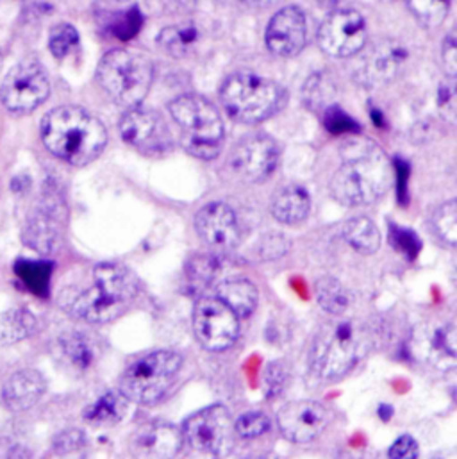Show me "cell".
Listing matches in <instances>:
<instances>
[{
  "mask_svg": "<svg viewBox=\"0 0 457 459\" xmlns=\"http://www.w3.org/2000/svg\"><path fill=\"white\" fill-rule=\"evenodd\" d=\"M39 134L47 151L72 167L93 163L108 145L104 124L79 106H59L48 111L41 120Z\"/></svg>",
  "mask_w": 457,
  "mask_h": 459,
  "instance_id": "1",
  "label": "cell"
},
{
  "mask_svg": "<svg viewBox=\"0 0 457 459\" xmlns=\"http://www.w3.org/2000/svg\"><path fill=\"white\" fill-rule=\"evenodd\" d=\"M349 2H350V0H318L320 7H322V9H325L327 13H334V11L349 9Z\"/></svg>",
  "mask_w": 457,
  "mask_h": 459,
  "instance_id": "46",
  "label": "cell"
},
{
  "mask_svg": "<svg viewBox=\"0 0 457 459\" xmlns=\"http://www.w3.org/2000/svg\"><path fill=\"white\" fill-rule=\"evenodd\" d=\"M142 23H143V18L138 11V7H133V9H127L124 11L122 14H118L113 22H111V32L127 41L129 38H133L134 34H138V30L142 29Z\"/></svg>",
  "mask_w": 457,
  "mask_h": 459,
  "instance_id": "37",
  "label": "cell"
},
{
  "mask_svg": "<svg viewBox=\"0 0 457 459\" xmlns=\"http://www.w3.org/2000/svg\"><path fill=\"white\" fill-rule=\"evenodd\" d=\"M318 45L331 57H352L359 54L368 39L363 14L354 9L329 13L318 29Z\"/></svg>",
  "mask_w": 457,
  "mask_h": 459,
  "instance_id": "11",
  "label": "cell"
},
{
  "mask_svg": "<svg viewBox=\"0 0 457 459\" xmlns=\"http://www.w3.org/2000/svg\"><path fill=\"white\" fill-rule=\"evenodd\" d=\"M36 329V316L27 309H9L0 313V347H9L27 340Z\"/></svg>",
  "mask_w": 457,
  "mask_h": 459,
  "instance_id": "27",
  "label": "cell"
},
{
  "mask_svg": "<svg viewBox=\"0 0 457 459\" xmlns=\"http://www.w3.org/2000/svg\"><path fill=\"white\" fill-rule=\"evenodd\" d=\"M102 90L120 106L136 108L151 91L154 79L152 61L133 50L115 48L104 54L97 66Z\"/></svg>",
  "mask_w": 457,
  "mask_h": 459,
  "instance_id": "7",
  "label": "cell"
},
{
  "mask_svg": "<svg viewBox=\"0 0 457 459\" xmlns=\"http://www.w3.org/2000/svg\"><path fill=\"white\" fill-rule=\"evenodd\" d=\"M113 2H125V0H113Z\"/></svg>",
  "mask_w": 457,
  "mask_h": 459,
  "instance_id": "50",
  "label": "cell"
},
{
  "mask_svg": "<svg viewBox=\"0 0 457 459\" xmlns=\"http://www.w3.org/2000/svg\"><path fill=\"white\" fill-rule=\"evenodd\" d=\"M217 268H219V264L213 255H197L188 264V275L194 282L204 286L215 279Z\"/></svg>",
  "mask_w": 457,
  "mask_h": 459,
  "instance_id": "38",
  "label": "cell"
},
{
  "mask_svg": "<svg viewBox=\"0 0 457 459\" xmlns=\"http://www.w3.org/2000/svg\"><path fill=\"white\" fill-rule=\"evenodd\" d=\"M16 275L23 281V284L38 295H45L48 290L50 266L39 261H20L16 264Z\"/></svg>",
  "mask_w": 457,
  "mask_h": 459,
  "instance_id": "33",
  "label": "cell"
},
{
  "mask_svg": "<svg viewBox=\"0 0 457 459\" xmlns=\"http://www.w3.org/2000/svg\"><path fill=\"white\" fill-rule=\"evenodd\" d=\"M264 41L277 57H293L300 54L307 41V18L297 5L279 9L268 22Z\"/></svg>",
  "mask_w": 457,
  "mask_h": 459,
  "instance_id": "15",
  "label": "cell"
},
{
  "mask_svg": "<svg viewBox=\"0 0 457 459\" xmlns=\"http://www.w3.org/2000/svg\"><path fill=\"white\" fill-rule=\"evenodd\" d=\"M120 134L125 143L143 154H163L172 147V136L165 120L145 108H129L120 120Z\"/></svg>",
  "mask_w": 457,
  "mask_h": 459,
  "instance_id": "14",
  "label": "cell"
},
{
  "mask_svg": "<svg viewBox=\"0 0 457 459\" xmlns=\"http://www.w3.org/2000/svg\"><path fill=\"white\" fill-rule=\"evenodd\" d=\"M220 100L230 118L259 124L286 106L288 91L272 79L241 72L226 79L220 88Z\"/></svg>",
  "mask_w": 457,
  "mask_h": 459,
  "instance_id": "6",
  "label": "cell"
},
{
  "mask_svg": "<svg viewBox=\"0 0 457 459\" xmlns=\"http://www.w3.org/2000/svg\"><path fill=\"white\" fill-rule=\"evenodd\" d=\"M268 429H270L268 417L263 413H257V411L245 413L234 422V431L241 438H257V437L264 435Z\"/></svg>",
  "mask_w": 457,
  "mask_h": 459,
  "instance_id": "36",
  "label": "cell"
},
{
  "mask_svg": "<svg viewBox=\"0 0 457 459\" xmlns=\"http://www.w3.org/2000/svg\"><path fill=\"white\" fill-rule=\"evenodd\" d=\"M168 111L181 129L183 147L192 156L210 161L220 154L226 127L213 102L203 95L188 93L174 99Z\"/></svg>",
  "mask_w": 457,
  "mask_h": 459,
  "instance_id": "4",
  "label": "cell"
},
{
  "mask_svg": "<svg viewBox=\"0 0 457 459\" xmlns=\"http://www.w3.org/2000/svg\"><path fill=\"white\" fill-rule=\"evenodd\" d=\"M2 65H4V56H2V50H0V70H2Z\"/></svg>",
  "mask_w": 457,
  "mask_h": 459,
  "instance_id": "49",
  "label": "cell"
},
{
  "mask_svg": "<svg viewBox=\"0 0 457 459\" xmlns=\"http://www.w3.org/2000/svg\"><path fill=\"white\" fill-rule=\"evenodd\" d=\"M234 433L228 410L217 404L192 415L185 424L183 438L203 455L224 456L234 444Z\"/></svg>",
  "mask_w": 457,
  "mask_h": 459,
  "instance_id": "10",
  "label": "cell"
},
{
  "mask_svg": "<svg viewBox=\"0 0 457 459\" xmlns=\"http://www.w3.org/2000/svg\"><path fill=\"white\" fill-rule=\"evenodd\" d=\"M215 297L222 300L237 318L250 316L255 311L259 299L257 288L250 281L241 277L222 281L217 286Z\"/></svg>",
  "mask_w": 457,
  "mask_h": 459,
  "instance_id": "24",
  "label": "cell"
},
{
  "mask_svg": "<svg viewBox=\"0 0 457 459\" xmlns=\"http://www.w3.org/2000/svg\"><path fill=\"white\" fill-rule=\"evenodd\" d=\"M263 385H264L266 397L273 399V397L280 395V392L288 385V368L284 367L282 361H275V363H270L266 367Z\"/></svg>",
  "mask_w": 457,
  "mask_h": 459,
  "instance_id": "39",
  "label": "cell"
},
{
  "mask_svg": "<svg viewBox=\"0 0 457 459\" xmlns=\"http://www.w3.org/2000/svg\"><path fill=\"white\" fill-rule=\"evenodd\" d=\"M243 4H248V5H255V7H268V5H275L279 2H284V0H239Z\"/></svg>",
  "mask_w": 457,
  "mask_h": 459,
  "instance_id": "47",
  "label": "cell"
},
{
  "mask_svg": "<svg viewBox=\"0 0 457 459\" xmlns=\"http://www.w3.org/2000/svg\"><path fill=\"white\" fill-rule=\"evenodd\" d=\"M197 39H199V30L194 23H179V25L165 27L158 36L160 47L168 56H174V57L186 56L192 50V47L197 43Z\"/></svg>",
  "mask_w": 457,
  "mask_h": 459,
  "instance_id": "29",
  "label": "cell"
},
{
  "mask_svg": "<svg viewBox=\"0 0 457 459\" xmlns=\"http://www.w3.org/2000/svg\"><path fill=\"white\" fill-rule=\"evenodd\" d=\"M195 228L206 245L215 252L232 250L241 238L236 213L224 203H211L204 206L195 217Z\"/></svg>",
  "mask_w": 457,
  "mask_h": 459,
  "instance_id": "18",
  "label": "cell"
},
{
  "mask_svg": "<svg viewBox=\"0 0 457 459\" xmlns=\"http://www.w3.org/2000/svg\"><path fill=\"white\" fill-rule=\"evenodd\" d=\"M311 210L309 194L297 185H289L282 188L272 203V215L277 222L286 226H295L306 221Z\"/></svg>",
  "mask_w": 457,
  "mask_h": 459,
  "instance_id": "23",
  "label": "cell"
},
{
  "mask_svg": "<svg viewBox=\"0 0 457 459\" xmlns=\"http://www.w3.org/2000/svg\"><path fill=\"white\" fill-rule=\"evenodd\" d=\"M442 63L449 79H456L457 75V45L456 34H449L442 45Z\"/></svg>",
  "mask_w": 457,
  "mask_h": 459,
  "instance_id": "43",
  "label": "cell"
},
{
  "mask_svg": "<svg viewBox=\"0 0 457 459\" xmlns=\"http://www.w3.org/2000/svg\"><path fill=\"white\" fill-rule=\"evenodd\" d=\"M138 293V281L118 263H100L93 268L91 284L72 297L68 311L86 322L104 324L120 316Z\"/></svg>",
  "mask_w": 457,
  "mask_h": 459,
  "instance_id": "2",
  "label": "cell"
},
{
  "mask_svg": "<svg viewBox=\"0 0 457 459\" xmlns=\"http://www.w3.org/2000/svg\"><path fill=\"white\" fill-rule=\"evenodd\" d=\"M45 379L38 370L23 368L14 372L2 388V401L13 411L30 410L45 394Z\"/></svg>",
  "mask_w": 457,
  "mask_h": 459,
  "instance_id": "22",
  "label": "cell"
},
{
  "mask_svg": "<svg viewBox=\"0 0 457 459\" xmlns=\"http://www.w3.org/2000/svg\"><path fill=\"white\" fill-rule=\"evenodd\" d=\"M82 446H84V437H82L81 431H65V433H61V435L56 438V442H54L56 453H59V455L75 453V451H79Z\"/></svg>",
  "mask_w": 457,
  "mask_h": 459,
  "instance_id": "45",
  "label": "cell"
},
{
  "mask_svg": "<svg viewBox=\"0 0 457 459\" xmlns=\"http://www.w3.org/2000/svg\"><path fill=\"white\" fill-rule=\"evenodd\" d=\"M366 347V338L352 320H332L316 334L309 368L318 381H336L347 376L359 361Z\"/></svg>",
  "mask_w": 457,
  "mask_h": 459,
  "instance_id": "5",
  "label": "cell"
},
{
  "mask_svg": "<svg viewBox=\"0 0 457 459\" xmlns=\"http://www.w3.org/2000/svg\"><path fill=\"white\" fill-rule=\"evenodd\" d=\"M61 351L68 363L79 370H86L95 361V347L82 333H66L59 340Z\"/></svg>",
  "mask_w": 457,
  "mask_h": 459,
  "instance_id": "30",
  "label": "cell"
},
{
  "mask_svg": "<svg viewBox=\"0 0 457 459\" xmlns=\"http://www.w3.org/2000/svg\"><path fill=\"white\" fill-rule=\"evenodd\" d=\"M302 93H304V102L309 109H313V111L323 109L325 111L329 106H332L331 102L336 95V86L329 75L315 74L304 84Z\"/></svg>",
  "mask_w": 457,
  "mask_h": 459,
  "instance_id": "31",
  "label": "cell"
},
{
  "mask_svg": "<svg viewBox=\"0 0 457 459\" xmlns=\"http://www.w3.org/2000/svg\"><path fill=\"white\" fill-rule=\"evenodd\" d=\"M325 127L334 134H345V133H356L359 131L358 124L340 108L329 106L325 111Z\"/></svg>",
  "mask_w": 457,
  "mask_h": 459,
  "instance_id": "40",
  "label": "cell"
},
{
  "mask_svg": "<svg viewBox=\"0 0 457 459\" xmlns=\"http://www.w3.org/2000/svg\"><path fill=\"white\" fill-rule=\"evenodd\" d=\"M433 459H457V456L454 451H447V453H440V455H436Z\"/></svg>",
  "mask_w": 457,
  "mask_h": 459,
  "instance_id": "48",
  "label": "cell"
},
{
  "mask_svg": "<svg viewBox=\"0 0 457 459\" xmlns=\"http://www.w3.org/2000/svg\"><path fill=\"white\" fill-rule=\"evenodd\" d=\"M79 45V32L72 23H57L50 29L48 48L54 57L63 59L70 56Z\"/></svg>",
  "mask_w": 457,
  "mask_h": 459,
  "instance_id": "34",
  "label": "cell"
},
{
  "mask_svg": "<svg viewBox=\"0 0 457 459\" xmlns=\"http://www.w3.org/2000/svg\"><path fill=\"white\" fill-rule=\"evenodd\" d=\"M392 167L377 147L347 156L331 179V194L343 206L358 208L379 201L390 188Z\"/></svg>",
  "mask_w": 457,
  "mask_h": 459,
  "instance_id": "3",
  "label": "cell"
},
{
  "mask_svg": "<svg viewBox=\"0 0 457 459\" xmlns=\"http://www.w3.org/2000/svg\"><path fill=\"white\" fill-rule=\"evenodd\" d=\"M277 424L286 440L307 444L329 426V411L316 401H293L279 411Z\"/></svg>",
  "mask_w": 457,
  "mask_h": 459,
  "instance_id": "16",
  "label": "cell"
},
{
  "mask_svg": "<svg viewBox=\"0 0 457 459\" xmlns=\"http://www.w3.org/2000/svg\"><path fill=\"white\" fill-rule=\"evenodd\" d=\"M404 61L406 50L399 43H381L365 56L358 70V79L366 86L386 84L399 74Z\"/></svg>",
  "mask_w": 457,
  "mask_h": 459,
  "instance_id": "20",
  "label": "cell"
},
{
  "mask_svg": "<svg viewBox=\"0 0 457 459\" xmlns=\"http://www.w3.org/2000/svg\"><path fill=\"white\" fill-rule=\"evenodd\" d=\"M61 226L63 204L54 194H47L27 217L22 230L23 243L39 254H50L59 247Z\"/></svg>",
  "mask_w": 457,
  "mask_h": 459,
  "instance_id": "17",
  "label": "cell"
},
{
  "mask_svg": "<svg viewBox=\"0 0 457 459\" xmlns=\"http://www.w3.org/2000/svg\"><path fill=\"white\" fill-rule=\"evenodd\" d=\"M453 0H408L410 11L424 27H438L449 14Z\"/></svg>",
  "mask_w": 457,
  "mask_h": 459,
  "instance_id": "32",
  "label": "cell"
},
{
  "mask_svg": "<svg viewBox=\"0 0 457 459\" xmlns=\"http://www.w3.org/2000/svg\"><path fill=\"white\" fill-rule=\"evenodd\" d=\"M288 248H289L288 238H284V236L279 234V232H270V234H266V236L261 239V243H259V247H257V252H259V255H261L263 259L270 261V259H279V257H282V255L288 252Z\"/></svg>",
  "mask_w": 457,
  "mask_h": 459,
  "instance_id": "41",
  "label": "cell"
},
{
  "mask_svg": "<svg viewBox=\"0 0 457 459\" xmlns=\"http://www.w3.org/2000/svg\"><path fill=\"white\" fill-rule=\"evenodd\" d=\"M50 95V82L43 66L34 59L14 65L0 88V100L13 115L36 111Z\"/></svg>",
  "mask_w": 457,
  "mask_h": 459,
  "instance_id": "9",
  "label": "cell"
},
{
  "mask_svg": "<svg viewBox=\"0 0 457 459\" xmlns=\"http://www.w3.org/2000/svg\"><path fill=\"white\" fill-rule=\"evenodd\" d=\"M183 446V433L170 424H147L133 438L138 459H172Z\"/></svg>",
  "mask_w": 457,
  "mask_h": 459,
  "instance_id": "19",
  "label": "cell"
},
{
  "mask_svg": "<svg viewBox=\"0 0 457 459\" xmlns=\"http://www.w3.org/2000/svg\"><path fill=\"white\" fill-rule=\"evenodd\" d=\"M433 230L438 238L454 247L457 243V204L456 201L444 203L433 215Z\"/></svg>",
  "mask_w": 457,
  "mask_h": 459,
  "instance_id": "35",
  "label": "cell"
},
{
  "mask_svg": "<svg viewBox=\"0 0 457 459\" xmlns=\"http://www.w3.org/2000/svg\"><path fill=\"white\" fill-rule=\"evenodd\" d=\"M315 297L318 306L334 316H340L341 313H345V309L350 304V295L345 290V286L334 279V277H320L315 284Z\"/></svg>",
  "mask_w": 457,
  "mask_h": 459,
  "instance_id": "28",
  "label": "cell"
},
{
  "mask_svg": "<svg viewBox=\"0 0 457 459\" xmlns=\"http://www.w3.org/2000/svg\"><path fill=\"white\" fill-rule=\"evenodd\" d=\"M129 404L120 390H109L84 410V420L93 426H115L127 417Z\"/></svg>",
  "mask_w": 457,
  "mask_h": 459,
  "instance_id": "25",
  "label": "cell"
},
{
  "mask_svg": "<svg viewBox=\"0 0 457 459\" xmlns=\"http://www.w3.org/2000/svg\"><path fill=\"white\" fill-rule=\"evenodd\" d=\"M390 459H417L418 458V444L413 437H401L393 442L388 451Z\"/></svg>",
  "mask_w": 457,
  "mask_h": 459,
  "instance_id": "44",
  "label": "cell"
},
{
  "mask_svg": "<svg viewBox=\"0 0 457 459\" xmlns=\"http://www.w3.org/2000/svg\"><path fill=\"white\" fill-rule=\"evenodd\" d=\"M438 104H440L442 115L451 124H454V120H456V86H454V79H449V82L442 84Z\"/></svg>",
  "mask_w": 457,
  "mask_h": 459,
  "instance_id": "42",
  "label": "cell"
},
{
  "mask_svg": "<svg viewBox=\"0 0 457 459\" xmlns=\"http://www.w3.org/2000/svg\"><path fill=\"white\" fill-rule=\"evenodd\" d=\"M456 334L454 324L427 325L418 336V351L422 358L440 370L454 368L457 363Z\"/></svg>",
  "mask_w": 457,
  "mask_h": 459,
  "instance_id": "21",
  "label": "cell"
},
{
  "mask_svg": "<svg viewBox=\"0 0 457 459\" xmlns=\"http://www.w3.org/2000/svg\"><path fill=\"white\" fill-rule=\"evenodd\" d=\"M183 367V358L174 351H154L127 367L120 392L138 404H152L167 395Z\"/></svg>",
  "mask_w": 457,
  "mask_h": 459,
  "instance_id": "8",
  "label": "cell"
},
{
  "mask_svg": "<svg viewBox=\"0 0 457 459\" xmlns=\"http://www.w3.org/2000/svg\"><path fill=\"white\" fill-rule=\"evenodd\" d=\"M279 163V147L268 134L257 133L241 138L234 147L228 165L232 172L250 183H261L268 179Z\"/></svg>",
  "mask_w": 457,
  "mask_h": 459,
  "instance_id": "13",
  "label": "cell"
},
{
  "mask_svg": "<svg viewBox=\"0 0 457 459\" xmlns=\"http://www.w3.org/2000/svg\"><path fill=\"white\" fill-rule=\"evenodd\" d=\"M194 327L201 345L211 352L232 347L239 334V318L217 297H204L194 311Z\"/></svg>",
  "mask_w": 457,
  "mask_h": 459,
  "instance_id": "12",
  "label": "cell"
},
{
  "mask_svg": "<svg viewBox=\"0 0 457 459\" xmlns=\"http://www.w3.org/2000/svg\"><path fill=\"white\" fill-rule=\"evenodd\" d=\"M343 239L359 254H375L381 247V232L366 217H356L343 224Z\"/></svg>",
  "mask_w": 457,
  "mask_h": 459,
  "instance_id": "26",
  "label": "cell"
}]
</instances>
